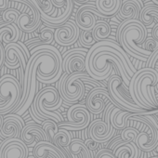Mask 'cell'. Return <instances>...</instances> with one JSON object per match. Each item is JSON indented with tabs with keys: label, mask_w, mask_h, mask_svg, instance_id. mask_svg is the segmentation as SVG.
I'll return each mask as SVG.
<instances>
[{
	"label": "cell",
	"mask_w": 158,
	"mask_h": 158,
	"mask_svg": "<svg viewBox=\"0 0 158 158\" xmlns=\"http://www.w3.org/2000/svg\"><path fill=\"white\" fill-rule=\"evenodd\" d=\"M148 31L139 20L122 21L117 28L116 38L124 51L137 59L146 62L152 52L146 51L139 45L147 38Z\"/></svg>",
	"instance_id": "6da1fadb"
},
{
	"label": "cell",
	"mask_w": 158,
	"mask_h": 158,
	"mask_svg": "<svg viewBox=\"0 0 158 158\" xmlns=\"http://www.w3.org/2000/svg\"><path fill=\"white\" fill-rule=\"evenodd\" d=\"M60 105H62V99L60 97L57 89L48 87L36 92L34 102L28 110L33 120L39 125L45 120H52L60 124L63 121V116L56 110Z\"/></svg>",
	"instance_id": "7a4b0ae2"
},
{
	"label": "cell",
	"mask_w": 158,
	"mask_h": 158,
	"mask_svg": "<svg viewBox=\"0 0 158 158\" xmlns=\"http://www.w3.org/2000/svg\"><path fill=\"white\" fill-rule=\"evenodd\" d=\"M106 89L110 97L114 101L115 107L119 108L121 111L132 114H146L150 112L139 108L133 102L128 93V88L124 84L121 77L116 75L114 72H113L111 76L106 79Z\"/></svg>",
	"instance_id": "3957f363"
},
{
	"label": "cell",
	"mask_w": 158,
	"mask_h": 158,
	"mask_svg": "<svg viewBox=\"0 0 158 158\" xmlns=\"http://www.w3.org/2000/svg\"><path fill=\"white\" fill-rule=\"evenodd\" d=\"M22 96L16 77L5 74L0 78V115L12 113Z\"/></svg>",
	"instance_id": "277c9868"
},
{
	"label": "cell",
	"mask_w": 158,
	"mask_h": 158,
	"mask_svg": "<svg viewBox=\"0 0 158 158\" xmlns=\"http://www.w3.org/2000/svg\"><path fill=\"white\" fill-rule=\"evenodd\" d=\"M127 121L139 122L144 126V129L139 132L135 139V144L140 151L149 152H152L155 148H157L158 127H155L154 125L145 117V114H139L135 116L129 115Z\"/></svg>",
	"instance_id": "5b68a950"
},
{
	"label": "cell",
	"mask_w": 158,
	"mask_h": 158,
	"mask_svg": "<svg viewBox=\"0 0 158 158\" xmlns=\"http://www.w3.org/2000/svg\"><path fill=\"white\" fill-rule=\"evenodd\" d=\"M104 111H105V115H104V120L102 119H96L92 121L91 124L89 126V139L92 140L102 144V143H107L111 138L115 134V129L114 127L111 125L110 122V114L113 109L115 107L114 104L111 102L106 104Z\"/></svg>",
	"instance_id": "8992f818"
},
{
	"label": "cell",
	"mask_w": 158,
	"mask_h": 158,
	"mask_svg": "<svg viewBox=\"0 0 158 158\" xmlns=\"http://www.w3.org/2000/svg\"><path fill=\"white\" fill-rule=\"evenodd\" d=\"M68 122H61L58 127L68 131L82 130L89 127L91 122V114L83 103H75L69 107L67 112Z\"/></svg>",
	"instance_id": "52a82bcc"
},
{
	"label": "cell",
	"mask_w": 158,
	"mask_h": 158,
	"mask_svg": "<svg viewBox=\"0 0 158 158\" xmlns=\"http://www.w3.org/2000/svg\"><path fill=\"white\" fill-rule=\"evenodd\" d=\"M23 3L24 4V10L20 13L16 25L22 32L30 34L40 27L42 23L41 16L35 6L30 0H23Z\"/></svg>",
	"instance_id": "ba28073f"
},
{
	"label": "cell",
	"mask_w": 158,
	"mask_h": 158,
	"mask_svg": "<svg viewBox=\"0 0 158 158\" xmlns=\"http://www.w3.org/2000/svg\"><path fill=\"white\" fill-rule=\"evenodd\" d=\"M88 53L86 48H73L62 56V71L67 74L83 73L85 71V58Z\"/></svg>",
	"instance_id": "9c48e42d"
},
{
	"label": "cell",
	"mask_w": 158,
	"mask_h": 158,
	"mask_svg": "<svg viewBox=\"0 0 158 158\" xmlns=\"http://www.w3.org/2000/svg\"><path fill=\"white\" fill-rule=\"evenodd\" d=\"M108 102L114 105V101L110 97L106 88H95L92 89L88 95L86 107L90 114H99L104 111V108ZM115 106V105H114Z\"/></svg>",
	"instance_id": "30bf717a"
},
{
	"label": "cell",
	"mask_w": 158,
	"mask_h": 158,
	"mask_svg": "<svg viewBox=\"0 0 158 158\" xmlns=\"http://www.w3.org/2000/svg\"><path fill=\"white\" fill-rule=\"evenodd\" d=\"M97 17L104 18L97 9L92 5H83L79 8L75 14V25L82 31H92L97 20Z\"/></svg>",
	"instance_id": "8fae6325"
},
{
	"label": "cell",
	"mask_w": 158,
	"mask_h": 158,
	"mask_svg": "<svg viewBox=\"0 0 158 158\" xmlns=\"http://www.w3.org/2000/svg\"><path fill=\"white\" fill-rule=\"evenodd\" d=\"M5 50V65L11 70H17L20 66L26 67L28 58L24 49L18 43H10L4 46Z\"/></svg>",
	"instance_id": "7c38bea8"
},
{
	"label": "cell",
	"mask_w": 158,
	"mask_h": 158,
	"mask_svg": "<svg viewBox=\"0 0 158 158\" xmlns=\"http://www.w3.org/2000/svg\"><path fill=\"white\" fill-rule=\"evenodd\" d=\"M80 30L73 21H67L60 27L55 29L54 40L57 44L63 47L72 46L79 38Z\"/></svg>",
	"instance_id": "4fadbf2b"
},
{
	"label": "cell",
	"mask_w": 158,
	"mask_h": 158,
	"mask_svg": "<svg viewBox=\"0 0 158 158\" xmlns=\"http://www.w3.org/2000/svg\"><path fill=\"white\" fill-rule=\"evenodd\" d=\"M24 127L25 122L21 116L10 114L2 119L0 135L6 139H21V133Z\"/></svg>",
	"instance_id": "5bb4252c"
},
{
	"label": "cell",
	"mask_w": 158,
	"mask_h": 158,
	"mask_svg": "<svg viewBox=\"0 0 158 158\" xmlns=\"http://www.w3.org/2000/svg\"><path fill=\"white\" fill-rule=\"evenodd\" d=\"M21 139L27 147H35L39 141H48L42 127L36 124H28L23 128Z\"/></svg>",
	"instance_id": "9a60e30c"
},
{
	"label": "cell",
	"mask_w": 158,
	"mask_h": 158,
	"mask_svg": "<svg viewBox=\"0 0 158 158\" xmlns=\"http://www.w3.org/2000/svg\"><path fill=\"white\" fill-rule=\"evenodd\" d=\"M143 7L141 0H122L118 12V18L122 21L139 20V14Z\"/></svg>",
	"instance_id": "2e32d148"
},
{
	"label": "cell",
	"mask_w": 158,
	"mask_h": 158,
	"mask_svg": "<svg viewBox=\"0 0 158 158\" xmlns=\"http://www.w3.org/2000/svg\"><path fill=\"white\" fill-rule=\"evenodd\" d=\"M29 149L21 139H13L4 148L0 158H28Z\"/></svg>",
	"instance_id": "e0dca14e"
},
{
	"label": "cell",
	"mask_w": 158,
	"mask_h": 158,
	"mask_svg": "<svg viewBox=\"0 0 158 158\" xmlns=\"http://www.w3.org/2000/svg\"><path fill=\"white\" fill-rule=\"evenodd\" d=\"M35 158H67L64 153L49 141H39L33 151Z\"/></svg>",
	"instance_id": "ac0fdd59"
},
{
	"label": "cell",
	"mask_w": 158,
	"mask_h": 158,
	"mask_svg": "<svg viewBox=\"0 0 158 158\" xmlns=\"http://www.w3.org/2000/svg\"><path fill=\"white\" fill-rule=\"evenodd\" d=\"M139 21L146 29L153 27L154 24L158 23V6L152 2L143 5L139 14Z\"/></svg>",
	"instance_id": "d6986e66"
},
{
	"label": "cell",
	"mask_w": 158,
	"mask_h": 158,
	"mask_svg": "<svg viewBox=\"0 0 158 158\" xmlns=\"http://www.w3.org/2000/svg\"><path fill=\"white\" fill-rule=\"evenodd\" d=\"M22 31L18 28L16 23H3L0 24V42L1 44H10L17 43L21 38Z\"/></svg>",
	"instance_id": "ffe728a7"
},
{
	"label": "cell",
	"mask_w": 158,
	"mask_h": 158,
	"mask_svg": "<svg viewBox=\"0 0 158 158\" xmlns=\"http://www.w3.org/2000/svg\"><path fill=\"white\" fill-rule=\"evenodd\" d=\"M112 152L116 158H139L140 150L137 147L135 142L132 141L129 143L122 140L114 146Z\"/></svg>",
	"instance_id": "44dd1931"
},
{
	"label": "cell",
	"mask_w": 158,
	"mask_h": 158,
	"mask_svg": "<svg viewBox=\"0 0 158 158\" xmlns=\"http://www.w3.org/2000/svg\"><path fill=\"white\" fill-rule=\"evenodd\" d=\"M122 0H96V9L104 17L115 15L121 6Z\"/></svg>",
	"instance_id": "7402d4cb"
},
{
	"label": "cell",
	"mask_w": 158,
	"mask_h": 158,
	"mask_svg": "<svg viewBox=\"0 0 158 158\" xmlns=\"http://www.w3.org/2000/svg\"><path fill=\"white\" fill-rule=\"evenodd\" d=\"M93 39L95 42H100L107 39L111 35V26L105 21H99L96 23L94 28L91 31Z\"/></svg>",
	"instance_id": "603a6c76"
},
{
	"label": "cell",
	"mask_w": 158,
	"mask_h": 158,
	"mask_svg": "<svg viewBox=\"0 0 158 158\" xmlns=\"http://www.w3.org/2000/svg\"><path fill=\"white\" fill-rule=\"evenodd\" d=\"M68 151L71 154L81 155L82 158H92L89 150L80 139H72V141L68 146Z\"/></svg>",
	"instance_id": "cb8c5ba5"
},
{
	"label": "cell",
	"mask_w": 158,
	"mask_h": 158,
	"mask_svg": "<svg viewBox=\"0 0 158 158\" xmlns=\"http://www.w3.org/2000/svg\"><path fill=\"white\" fill-rule=\"evenodd\" d=\"M71 141H72L71 133L68 130L60 128L54 136V139H53L52 144H54L56 147L60 149V148L68 147L70 145Z\"/></svg>",
	"instance_id": "d4e9b609"
},
{
	"label": "cell",
	"mask_w": 158,
	"mask_h": 158,
	"mask_svg": "<svg viewBox=\"0 0 158 158\" xmlns=\"http://www.w3.org/2000/svg\"><path fill=\"white\" fill-rule=\"evenodd\" d=\"M41 127H42L44 132L46 133V135L48 139V141L52 143L53 139H54V136L59 130L57 123H55L52 120H45Z\"/></svg>",
	"instance_id": "484cf974"
},
{
	"label": "cell",
	"mask_w": 158,
	"mask_h": 158,
	"mask_svg": "<svg viewBox=\"0 0 158 158\" xmlns=\"http://www.w3.org/2000/svg\"><path fill=\"white\" fill-rule=\"evenodd\" d=\"M54 32L55 29L51 27H44L39 32V38L44 45H50L54 41Z\"/></svg>",
	"instance_id": "4316f807"
},
{
	"label": "cell",
	"mask_w": 158,
	"mask_h": 158,
	"mask_svg": "<svg viewBox=\"0 0 158 158\" xmlns=\"http://www.w3.org/2000/svg\"><path fill=\"white\" fill-rule=\"evenodd\" d=\"M139 134V131L135 127H126L122 130L120 134V138L122 140L126 142H135V139L137 138V135Z\"/></svg>",
	"instance_id": "83f0119b"
},
{
	"label": "cell",
	"mask_w": 158,
	"mask_h": 158,
	"mask_svg": "<svg viewBox=\"0 0 158 158\" xmlns=\"http://www.w3.org/2000/svg\"><path fill=\"white\" fill-rule=\"evenodd\" d=\"M79 41L81 45L86 48H90L96 42L93 39L91 31H82V33L79 35Z\"/></svg>",
	"instance_id": "f1b7e54d"
},
{
	"label": "cell",
	"mask_w": 158,
	"mask_h": 158,
	"mask_svg": "<svg viewBox=\"0 0 158 158\" xmlns=\"http://www.w3.org/2000/svg\"><path fill=\"white\" fill-rule=\"evenodd\" d=\"M19 15L20 12L16 9H7L2 12V20L7 23H16Z\"/></svg>",
	"instance_id": "f546056e"
},
{
	"label": "cell",
	"mask_w": 158,
	"mask_h": 158,
	"mask_svg": "<svg viewBox=\"0 0 158 158\" xmlns=\"http://www.w3.org/2000/svg\"><path fill=\"white\" fill-rule=\"evenodd\" d=\"M146 63H147V65L145 67L152 68V69L155 70L156 72H158V49L152 52V54L148 57Z\"/></svg>",
	"instance_id": "4dcf8cb0"
},
{
	"label": "cell",
	"mask_w": 158,
	"mask_h": 158,
	"mask_svg": "<svg viewBox=\"0 0 158 158\" xmlns=\"http://www.w3.org/2000/svg\"><path fill=\"white\" fill-rule=\"evenodd\" d=\"M143 49H145L146 51L149 52H153L154 50L158 49V41L154 40L153 38L150 37V38H146L145 41L142 44L141 47Z\"/></svg>",
	"instance_id": "1f68e13d"
},
{
	"label": "cell",
	"mask_w": 158,
	"mask_h": 158,
	"mask_svg": "<svg viewBox=\"0 0 158 158\" xmlns=\"http://www.w3.org/2000/svg\"><path fill=\"white\" fill-rule=\"evenodd\" d=\"M95 158H116L114 154L108 149H102L96 154Z\"/></svg>",
	"instance_id": "d6a6232c"
},
{
	"label": "cell",
	"mask_w": 158,
	"mask_h": 158,
	"mask_svg": "<svg viewBox=\"0 0 158 158\" xmlns=\"http://www.w3.org/2000/svg\"><path fill=\"white\" fill-rule=\"evenodd\" d=\"M84 142H85L86 146L88 147V149L89 150L90 154H91V157L93 158V156H92V152H93L94 150H97V149H98V147L100 146V143H98V142L92 140L91 139H86Z\"/></svg>",
	"instance_id": "836d02e7"
},
{
	"label": "cell",
	"mask_w": 158,
	"mask_h": 158,
	"mask_svg": "<svg viewBox=\"0 0 158 158\" xmlns=\"http://www.w3.org/2000/svg\"><path fill=\"white\" fill-rule=\"evenodd\" d=\"M4 62H5V50L3 45L0 42V68L2 67Z\"/></svg>",
	"instance_id": "e575fe53"
},
{
	"label": "cell",
	"mask_w": 158,
	"mask_h": 158,
	"mask_svg": "<svg viewBox=\"0 0 158 158\" xmlns=\"http://www.w3.org/2000/svg\"><path fill=\"white\" fill-rule=\"evenodd\" d=\"M152 38L158 41V23L154 24V26L152 29Z\"/></svg>",
	"instance_id": "d590c367"
},
{
	"label": "cell",
	"mask_w": 158,
	"mask_h": 158,
	"mask_svg": "<svg viewBox=\"0 0 158 158\" xmlns=\"http://www.w3.org/2000/svg\"><path fill=\"white\" fill-rule=\"evenodd\" d=\"M9 0H0V11H4L8 9Z\"/></svg>",
	"instance_id": "8d00e7d4"
},
{
	"label": "cell",
	"mask_w": 158,
	"mask_h": 158,
	"mask_svg": "<svg viewBox=\"0 0 158 158\" xmlns=\"http://www.w3.org/2000/svg\"><path fill=\"white\" fill-rule=\"evenodd\" d=\"M74 1L76 2V3H85V2H87V1H89V0H74Z\"/></svg>",
	"instance_id": "74e56055"
},
{
	"label": "cell",
	"mask_w": 158,
	"mask_h": 158,
	"mask_svg": "<svg viewBox=\"0 0 158 158\" xmlns=\"http://www.w3.org/2000/svg\"><path fill=\"white\" fill-rule=\"evenodd\" d=\"M152 3H153L154 5H158V0H152Z\"/></svg>",
	"instance_id": "f35d334b"
},
{
	"label": "cell",
	"mask_w": 158,
	"mask_h": 158,
	"mask_svg": "<svg viewBox=\"0 0 158 158\" xmlns=\"http://www.w3.org/2000/svg\"><path fill=\"white\" fill-rule=\"evenodd\" d=\"M1 126H2V117L0 115V127H1Z\"/></svg>",
	"instance_id": "ab89813d"
},
{
	"label": "cell",
	"mask_w": 158,
	"mask_h": 158,
	"mask_svg": "<svg viewBox=\"0 0 158 158\" xmlns=\"http://www.w3.org/2000/svg\"><path fill=\"white\" fill-rule=\"evenodd\" d=\"M3 23H5V22H4V21L2 20V18H0V24H2Z\"/></svg>",
	"instance_id": "60d3db41"
},
{
	"label": "cell",
	"mask_w": 158,
	"mask_h": 158,
	"mask_svg": "<svg viewBox=\"0 0 158 158\" xmlns=\"http://www.w3.org/2000/svg\"><path fill=\"white\" fill-rule=\"evenodd\" d=\"M150 158H158V157H157V155H154L153 157H150Z\"/></svg>",
	"instance_id": "b9f144b4"
},
{
	"label": "cell",
	"mask_w": 158,
	"mask_h": 158,
	"mask_svg": "<svg viewBox=\"0 0 158 158\" xmlns=\"http://www.w3.org/2000/svg\"><path fill=\"white\" fill-rule=\"evenodd\" d=\"M28 158H35V157H34V156H32V157H28Z\"/></svg>",
	"instance_id": "7bdbcfd3"
}]
</instances>
